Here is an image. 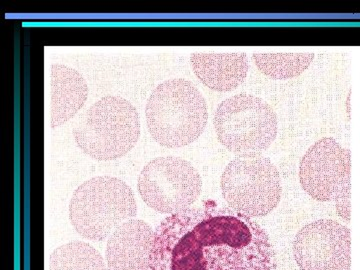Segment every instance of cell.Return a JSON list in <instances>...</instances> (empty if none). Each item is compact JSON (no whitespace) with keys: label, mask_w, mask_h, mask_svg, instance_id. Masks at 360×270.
Segmentation results:
<instances>
[{"label":"cell","mask_w":360,"mask_h":270,"mask_svg":"<svg viewBox=\"0 0 360 270\" xmlns=\"http://www.w3.org/2000/svg\"><path fill=\"white\" fill-rule=\"evenodd\" d=\"M222 196L236 210L248 217L269 215L281 202V174L269 158L238 156L225 167L220 180Z\"/></svg>","instance_id":"8992f818"},{"label":"cell","mask_w":360,"mask_h":270,"mask_svg":"<svg viewBox=\"0 0 360 270\" xmlns=\"http://www.w3.org/2000/svg\"><path fill=\"white\" fill-rule=\"evenodd\" d=\"M141 120L136 108L120 96H108L90 106L73 129L78 148L99 161L118 160L139 141Z\"/></svg>","instance_id":"277c9868"},{"label":"cell","mask_w":360,"mask_h":270,"mask_svg":"<svg viewBox=\"0 0 360 270\" xmlns=\"http://www.w3.org/2000/svg\"><path fill=\"white\" fill-rule=\"evenodd\" d=\"M191 63L198 79L208 89L227 92L238 89L248 75V56L243 52H195Z\"/></svg>","instance_id":"8fae6325"},{"label":"cell","mask_w":360,"mask_h":270,"mask_svg":"<svg viewBox=\"0 0 360 270\" xmlns=\"http://www.w3.org/2000/svg\"><path fill=\"white\" fill-rule=\"evenodd\" d=\"M142 200L165 214H176L189 210L200 198L202 179L195 167L174 156L149 161L139 177Z\"/></svg>","instance_id":"ba28073f"},{"label":"cell","mask_w":360,"mask_h":270,"mask_svg":"<svg viewBox=\"0 0 360 270\" xmlns=\"http://www.w3.org/2000/svg\"><path fill=\"white\" fill-rule=\"evenodd\" d=\"M220 143L238 156L260 155L276 141L278 120L264 99L236 94L217 106L213 118Z\"/></svg>","instance_id":"5b68a950"},{"label":"cell","mask_w":360,"mask_h":270,"mask_svg":"<svg viewBox=\"0 0 360 270\" xmlns=\"http://www.w3.org/2000/svg\"><path fill=\"white\" fill-rule=\"evenodd\" d=\"M149 270H277L269 234L227 207L189 208L155 231Z\"/></svg>","instance_id":"6da1fadb"},{"label":"cell","mask_w":360,"mask_h":270,"mask_svg":"<svg viewBox=\"0 0 360 270\" xmlns=\"http://www.w3.org/2000/svg\"><path fill=\"white\" fill-rule=\"evenodd\" d=\"M137 213L134 191L122 179L98 176L87 180L71 198L70 219L77 233L104 241Z\"/></svg>","instance_id":"3957f363"},{"label":"cell","mask_w":360,"mask_h":270,"mask_svg":"<svg viewBox=\"0 0 360 270\" xmlns=\"http://www.w3.org/2000/svg\"><path fill=\"white\" fill-rule=\"evenodd\" d=\"M51 127H58L71 120L84 105L89 86L78 71L53 63L51 68Z\"/></svg>","instance_id":"7c38bea8"},{"label":"cell","mask_w":360,"mask_h":270,"mask_svg":"<svg viewBox=\"0 0 360 270\" xmlns=\"http://www.w3.org/2000/svg\"><path fill=\"white\" fill-rule=\"evenodd\" d=\"M293 255L302 270H352L349 229L333 219L304 225L293 241Z\"/></svg>","instance_id":"9c48e42d"},{"label":"cell","mask_w":360,"mask_h":270,"mask_svg":"<svg viewBox=\"0 0 360 270\" xmlns=\"http://www.w3.org/2000/svg\"><path fill=\"white\" fill-rule=\"evenodd\" d=\"M253 60L258 70L274 79L285 80L302 75L311 65L314 54L255 53Z\"/></svg>","instance_id":"5bb4252c"},{"label":"cell","mask_w":360,"mask_h":270,"mask_svg":"<svg viewBox=\"0 0 360 270\" xmlns=\"http://www.w3.org/2000/svg\"><path fill=\"white\" fill-rule=\"evenodd\" d=\"M146 115L149 134L156 142L165 148H184L205 131L208 108L193 82L174 78L153 90Z\"/></svg>","instance_id":"7a4b0ae2"},{"label":"cell","mask_w":360,"mask_h":270,"mask_svg":"<svg viewBox=\"0 0 360 270\" xmlns=\"http://www.w3.org/2000/svg\"><path fill=\"white\" fill-rule=\"evenodd\" d=\"M155 232L146 222L130 219L108 238V270H149Z\"/></svg>","instance_id":"30bf717a"},{"label":"cell","mask_w":360,"mask_h":270,"mask_svg":"<svg viewBox=\"0 0 360 270\" xmlns=\"http://www.w3.org/2000/svg\"><path fill=\"white\" fill-rule=\"evenodd\" d=\"M300 180L310 198L333 201L338 217H352V153L333 137H323L310 146L300 165Z\"/></svg>","instance_id":"52a82bcc"},{"label":"cell","mask_w":360,"mask_h":270,"mask_svg":"<svg viewBox=\"0 0 360 270\" xmlns=\"http://www.w3.org/2000/svg\"><path fill=\"white\" fill-rule=\"evenodd\" d=\"M49 270H108V266L94 246L84 241H71L53 250Z\"/></svg>","instance_id":"4fadbf2b"}]
</instances>
